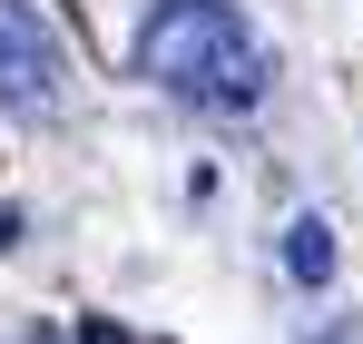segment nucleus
<instances>
[{"instance_id":"obj_1","label":"nucleus","mask_w":363,"mask_h":344,"mask_svg":"<svg viewBox=\"0 0 363 344\" xmlns=\"http://www.w3.org/2000/svg\"><path fill=\"white\" fill-rule=\"evenodd\" d=\"M138 79H157L186 109H255L275 59L226 0H147L138 20Z\"/></svg>"},{"instance_id":"obj_2","label":"nucleus","mask_w":363,"mask_h":344,"mask_svg":"<svg viewBox=\"0 0 363 344\" xmlns=\"http://www.w3.org/2000/svg\"><path fill=\"white\" fill-rule=\"evenodd\" d=\"M60 40L20 10V0H0V109L10 118H60Z\"/></svg>"},{"instance_id":"obj_3","label":"nucleus","mask_w":363,"mask_h":344,"mask_svg":"<svg viewBox=\"0 0 363 344\" xmlns=\"http://www.w3.org/2000/svg\"><path fill=\"white\" fill-rule=\"evenodd\" d=\"M285 266H295L304 286H324V276H334V227H324V217H295V227H285Z\"/></svg>"},{"instance_id":"obj_4","label":"nucleus","mask_w":363,"mask_h":344,"mask_svg":"<svg viewBox=\"0 0 363 344\" xmlns=\"http://www.w3.org/2000/svg\"><path fill=\"white\" fill-rule=\"evenodd\" d=\"M79 344H128L118 325H99V315H89V325H79Z\"/></svg>"}]
</instances>
